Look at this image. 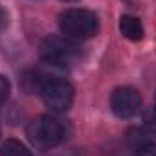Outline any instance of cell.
<instances>
[{
  "mask_svg": "<svg viewBox=\"0 0 156 156\" xmlns=\"http://www.w3.org/2000/svg\"><path fill=\"white\" fill-rule=\"evenodd\" d=\"M26 134L37 149H51L64 142L66 125L60 118L53 115H40L29 122Z\"/></svg>",
  "mask_w": 156,
  "mask_h": 156,
  "instance_id": "cell-1",
  "label": "cell"
},
{
  "mask_svg": "<svg viewBox=\"0 0 156 156\" xmlns=\"http://www.w3.org/2000/svg\"><path fill=\"white\" fill-rule=\"evenodd\" d=\"M98 18L93 11L89 9H67L60 15V31L64 37L80 42V40H89L98 33Z\"/></svg>",
  "mask_w": 156,
  "mask_h": 156,
  "instance_id": "cell-2",
  "label": "cell"
},
{
  "mask_svg": "<svg viewBox=\"0 0 156 156\" xmlns=\"http://www.w3.org/2000/svg\"><path fill=\"white\" fill-rule=\"evenodd\" d=\"M44 104L55 111V113H64L71 107L73 98H75V89L73 85L64 80V78H49L44 82L40 89Z\"/></svg>",
  "mask_w": 156,
  "mask_h": 156,
  "instance_id": "cell-3",
  "label": "cell"
},
{
  "mask_svg": "<svg viewBox=\"0 0 156 156\" xmlns=\"http://www.w3.org/2000/svg\"><path fill=\"white\" fill-rule=\"evenodd\" d=\"M76 55V42L67 37H49L40 45L42 60L53 67H62V66L69 64Z\"/></svg>",
  "mask_w": 156,
  "mask_h": 156,
  "instance_id": "cell-4",
  "label": "cell"
},
{
  "mask_svg": "<svg viewBox=\"0 0 156 156\" xmlns=\"http://www.w3.org/2000/svg\"><path fill=\"white\" fill-rule=\"evenodd\" d=\"M142 107V96L134 87H118L111 94V109L118 118H133Z\"/></svg>",
  "mask_w": 156,
  "mask_h": 156,
  "instance_id": "cell-5",
  "label": "cell"
},
{
  "mask_svg": "<svg viewBox=\"0 0 156 156\" xmlns=\"http://www.w3.org/2000/svg\"><path fill=\"white\" fill-rule=\"evenodd\" d=\"M120 33L125 37L127 40H133V42H138V40L144 38V26L140 22V18L133 16V15H123L120 18Z\"/></svg>",
  "mask_w": 156,
  "mask_h": 156,
  "instance_id": "cell-6",
  "label": "cell"
},
{
  "mask_svg": "<svg viewBox=\"0 0 156 156\" xmlns=\"http://www.w3.org/2000/svg\"><path fill=\"white\" fill-rule=\"evenodd\" d=\"M0 156H31V153L22 142L11 138V140L4 142V145L0 149Z\"/></svg>",
  "mask_w": 156,
  "mask_h": 156,
  "instance_id": "cell-7",
  "label": "cell"
},
{
  "mask_svg": "<svg viewBox=\"0 0 156 156\" xmlns=\"http://www.w3.org/2000/svg\"><path fill=\"white\" fill-rule=\"evenodd\" d=\"M144 123H145V129L151 133V134H156V107H151L145 111L144 115Z\"/></svg>",
  "mask_w": 156,
  "mask_h": 156,
  "instance_id": "cell-8",
  "label": "cell"
},
{
  "mask_svg": "<svg viewBox=\"0 0 156 156\" xmlns=\"http://www.w3.org/2000/svg\"><path fill=\"white\" fill-rule=\"evenodd\" d=\"M136 156H156V144L153 142L144 144L142 147L136 149Z\"/></svg>",
  "mask_w": 156,
  "mask_h": 156,
  "instance_id": "cell-9",
  "label": "cell"
},
{
  "mask_svg": "<svg viewBox=\"0 0 156 156\" xmlns=\"http://www.w3.org/2000/svg\"><path fill=\"white\" fill-rule=\"evenodd\" d=\"M7 96H9V82L5 76L0 75V104H4L7 100Z\"/></svg>",
  "mask_w": 156,
  "mask_h": 156,
  "instance_id": "cell-10",
  "label": "cell"
},
{
  "mask_svg": "<svg viewBox=\"0 0 156 156\" xmlns=\"http://www.w3.org/2000/svg\"><path fill=\"white\" fill-rule=\"evenodd\" d=\"M64 2H76V0H64Z\"/></svg>",
  "mask_w": 156,
  "mask_h": 156,
  "instance_id": "cell-11",
  "label": "cell"
}]
</instances>
